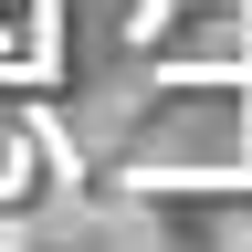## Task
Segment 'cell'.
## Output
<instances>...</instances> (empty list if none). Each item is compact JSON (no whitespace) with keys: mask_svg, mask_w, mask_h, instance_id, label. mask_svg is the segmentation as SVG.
<instances>
[{"mask_svg":"<svg viewBox=\"0 0 252 252\" xmlns=\"http://www.w3.org/2000/svg\"><path fill=\"white\" fill-rule=\"evenodd\" d=\"M179 168H252V74H137L105 179H179Z\"/></svg>","mask_w":252,"mask_h":252,"instance_id":"6da1fadb","label":"cell"},{"mask_svg":"<svg viewBox=\"0 0 252 252\" xmlns=\"http://www.w3.org/2000/svg\"><path fill=\"white\" fill-rule=\"evenodd\" d=\"M137 74H252V0H147L126 21Z\"/></svg>","mask_w":252,"mask_h":252,"instance_id":"7a4b0ae2","label":"cell"},{"mask_svg":"<svg viewBox=\"0 0 252 252\" xmlns=\"http://www.w3.org/2000/svg\"><path fill=\"white\" fill-rule=\"evenodd\" d=\"M231 252H252V231H242V242H231Z\"/></svg>","mask_w":252,"mask_h":252,"instance_id":"3957f363","label":"cell"}]
</instances>
